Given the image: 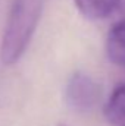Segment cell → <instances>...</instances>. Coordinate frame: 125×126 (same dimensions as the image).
Returning a JSON list of instances; mask_svg holds the SVG:
<instances>
[{"instance_id": "1", "label": "cell", "mask_w": 125, "mask_h": 126, "mask_svg": "<svg viewBox=\"0 0 125 126\" xmlns=\"http://www.w3.org/2000/svg\"><path fill=\"white\" fill-rule=\"evenodd\" d=\"M44 0H13L0 43L3 64L16 63L25 53L41 18Z\"/></svg>"}, {"instance_id": "5", "label": "cell", "mask_w": 125, "mask_h": 126, "mask_svg": "<svg viewBox=\"0 0 125 126\" xmlns=\"http://www.w3.org/2000/svg\"><path fill=\"white\" fill-rule=\"evenodd\" d=\"M104 114L112 126H125V84L115 88L110 94Z\"/></svg>"}, {"instance_id": "2", "label": "cell", "mask_w": 125, "mask_h": 126, "mask_svg": "<svg viewBox=\"0 0 125 126\" xmlns=\"http://www.w3.org/2000/svg\"><path fill=\"white\" fill-rule=\"evenodd\" d=\"M100 97V88L91 76L84 72H75L65 90V100L71 109L80 113L90 111L97 104Z\"/></svg>"}, {"instance_id": "6", "label": "cell", "mask_w": 125, "mask_h": 126, "mask_svg": "<svg viewBox=\"0 0 125 126\" xmlns=\"http://www.w3.org/2000/svg\"><path fill=\"white\" fill-rule=\"evenodd\" d=\"M58 126H66V125H58Z\"/></svg>"}, {"instance_id": "4", "label": "cell", "mask_w": 125, "mask_h": 126, "mask_svg": "<svg viewBox=\"0 0 125 126\" xmlns=\"http://www.w3.org/2000/svg\"><path fill=\"white\" fill-rule=\"evenodd\" d=\"M75 6L85 18L99 21L113 13L119 4V0H74Z\"/></svg>"}, {"instance_id": "3", "label": "cell", "mask_w": 125, "mask_h": 126, "mask_svg": "<svg viewBox=\"0 0 125 126\" xmlns=\"http://www.w3.org/2000/svg\"><path fill=\"white\" fill-rule=\"evenodd\" d=\"M106 54L112 63L125 67V15L112 25L107 34Z\"/></svg>"}]
</instances>
